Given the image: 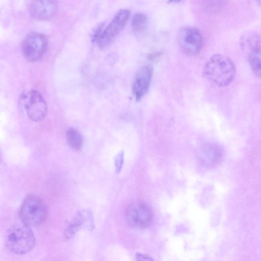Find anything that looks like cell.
Segmentation results:
<instances>
[{"label":"cell","instance_id":"2","mask_svg":"<svg viewBox=\"0 0 261 261\" xmlns=\"http://www.w3.org/2000/svg\"><path fill=\"white\" fill-rule=\"evenodd\" d=\"M6 246L11 252L24 254L31 251L35 245V238L30 226L23 223L12 225L6 238Z\"/></svg>","mask_w":261,"mask_h":261},{"label":"cell","instance_id":"4","mask_svg":"<svg viewBox=\"0 0 261 261\" xmlns=\"http://www.w3.org/2000/svg\"><path fill=\"white\" fill-rule=\"evenodd\" d=\"M19 105L27 117L33 121H40L47 112L46 102L42 95L37 90H31L21 94Z\"/></svg>","mask_w":261,"mask_h":261},{"label":"cell","instance_id":"7","mask_svg":"<svg viewBox=\"0 0 261 261\" xmlns=\"http://www.w3.org/2000/svg\"><path fill=\"white\" fill-rule=\"evenodd\" d=\"M47 46L48 41L45 35L39 33H31L22 43V54L27 60L36 62L45 54Z\"/></svg>","mask_w":261,"mask_h":261},{"label":"cell","instance_id":"18","mask_svg":"<svg viewBox=\"0 0 261 261\" xmlns=\"http://www.w3.org/2000/svg\"><path fill=\"white\" fill-rule=\"evenodd\" d=\"M123 152H120L115 158V170L116 172L118 173L121 169L123 163Z\"/></svg>","mask_w":261,"mask_h":261},{"label":"cell","instance_id":"19","mask_svg":"<svg viewBox=\"0 0 261 261\" xmlns=\"http://www.w3.org/2000/svg\"><path fill=\"white\" fill-rule=\"evenodd\" d=\"M136 256V257H137L138 259L139 260H152V259L150 257L146 256L145 255L144 256L141 254H137Z\"/></svg>","mask_w":261,"mask_h":261},{"label":"cell","instance_id":"16","mask_svg":"<svg viewBox=\"0 0 261 261\" xmlns=\"http://www.w3.org/2000/svg\"><path fill=\"white\" fill-rule=\"evenodd\" d=\"M68 145L73 149L80 150L82 147L83 139L81 134L73 128H68L66 133Z\"/></svg>","mask_w":261,"mask_h":261},{"label":"cell","instance_id":"10","mask_svg":"<svg viewBox=\"0 0 261 261\" xmlns=\"http://www.w3.org/2000/svg\"><path fill=\"white\" fill-rule=\"evenodd\" d=\"M58 11L56 0H33L29 7L31 15L38 20H47L53 18Z\"/></svg>","mask_w":261,"mask_h":261},{"label":"cell","instance_id":"8","mask_svg":"<svg viewBox=\"0 0 261 261\" xmlns=\"http://www.w3.org/2000/svg\"><path fill=\"white\" fill-rule=\"evenodd\" d=\"M178 39L182 52L189 56L196 55L202 47V36L198 29L193 27L180 29L178 33Z\"/></svg>","mask_w":261,"mask_h":261},{"label":"cell","instance_id":"17","mask_svg":"<svg viewBox=\"0 0 261 261\" xmlns=\"http://www.w3.org/2000/svg\"><path fill=\"white\" fill-rule=\"evenodd\" d=\"M206 8L211 10L216 11L221 8L224 0H204Z\"/></svg>","mask_w":261,"mask_h":261},{"label":"cell","instance_id":"11","mask_svg":"<svg viewBox=\"0 0 261 261\" xmlns=\"http://www.w3.org/2000/svg\"><path fill=\"white\" fill-rule=\"evenodd\" d=\"M222 155L221 147L217 144L205 143L198 152V159L203 166L212 168L220 162Z\"/></svg>","mask_w":261,"mask_h":261},{"label":"cell","instance_id":"3","mask_svg":"<svg viewBox=\"0 0 261 261\" xmlns=\"http://www.w3.org/2000/svg\"><path fill=\"white\" fill-rule=\"evenodd\" d=\"M47 213L44 202L37 196L29 195L20 206L19 216L22 223L29 226H34L45 221Z\"/></svg>","mask_w":261,"mask_h":261},{"label":"cell","instance_id":"5","mask_svg":"<svg viewBox=\"0 0 261 261\" xmlns=\"http://www.w3.org/2000/svg\"><path fill=\"white\" fill-rule=\"evenodd\" d=\"M125 216L128 224L137 229L148 227L153 218L150 207L145 202L139 201L132 202L127 206Z\"/></svg>","mask_w":261,"mask_h":261},{"label":"cell","instance_id":"13","mask_svg":"<svg viewBox=\"0 0 261 261\" xmlns=\"http://www.w3.org/2000/svg\"><path fill=\"white\" fill-rule=\"evenodd\" d=\"M260 38L258 34L254 32L244 33L240 39L242 49L249 53L259 45Z\"/></svg>","mask_w":261,"mask_h":261},{"label":"cell","instance_id":"12","mask_svg":"<svg viewBox=\"0 0 261 261\" xmlns=\"http://www.w3.org/2000/svg\"><path fill=\"white\" fill-rule=\"evenodd\" d=\"M93 219L92 212L89 210L79 212L68 224L64 232L65 240H69L81 228H93Z\"/></svg>","mask_w":261,"mask_h":261},{"label":"cell","instance_id":"6","mask_svg":"<svg viewBox=\"0 0 261 261\" xmlns=\"http://www.w3.org/2000/svg\"><path fill=\"white\" fill-rule=\"evenodd\" d=\"M130 16V12L127 9H121L116 13L109 24L104 28L96 42L99 48L103 49L111 44L123 29Z\"/></svg>","mask_w":261,"mask_h":261},{"label":"cell","instance_id":"21","mask_svg":"<svg viewBox=\"0 0 261 261\" xmlns=\"http://www.w3.org/2000/svg\"><path fill=\"white\" fill-rule=\"evenodd\" d=\"M257 5L261 6V0H253Z\"/></svg>","mask_w":261,"mask_h":261},{"label":"cell","instance_id":"1","mask_svg":"<svg viewBox=\"0 0 261 261\" xmlns=\"http://www.w3.org/2000/svg\"><path fill=\"white\" fill-rule=\"evenodd\" d=\"M236 68L229 57L220 54L212 56L203 68L204 77L211 83L219 87L229 85L234 80Z\"/></svg>","mask_w":261,"mask_h":261},{"label":"cell","instance_id":"14","mask_svg":"<svg viewBox=\"0 0 261 261\" xmlns=\"http://www.w3.org/2000/svg\"><path fill=\"white\" fill-rule=\"evenodd\" d=\"M131 24L133 32L136 36H143L147 29V16L142 13L135 14L133 16Z\"/></svg>","mask_w":261,"mask_h":261},{"label":"cell","instance_id":"15","mask_svg":"<svg viewBox=\"0 0 261 261\" xmlns=\"http://www.w3.org/2000/svg\"><path fill=\"white\" fill-rule=\"evenodd\" d=\"M248 60L250 67L255 75L261 77V45L249 53Z\"/></svg>","mask_w":261,"mask_h":261},{"label":"cell","instance_id":"20","mask_svg":"<svg viewBox=\"0 0 261 261\" xmlns=\"http://www.w3.org/2000/svg\"><path fill=\"white\" fill-rule=\"evenodd\" d=\"M181 0H168V3H177L180 2Z\"/></svg>","mask_w":261,"mask_h":261},{"label":"cell","instance_id":"9","mask_svg":"<svg viewBox=\"0 0 261 261\" xmlns=\"http://www.w3.org/2000/svg\"><path fill=\"white\" fill-rule=\"evenodd\" d=\"M153 74L150 65H143L137 71L133 83L132 90L137 101L141 100L147 92Z\"/></svg>","mask_w":261,"mask_h":261}]
</instances>
